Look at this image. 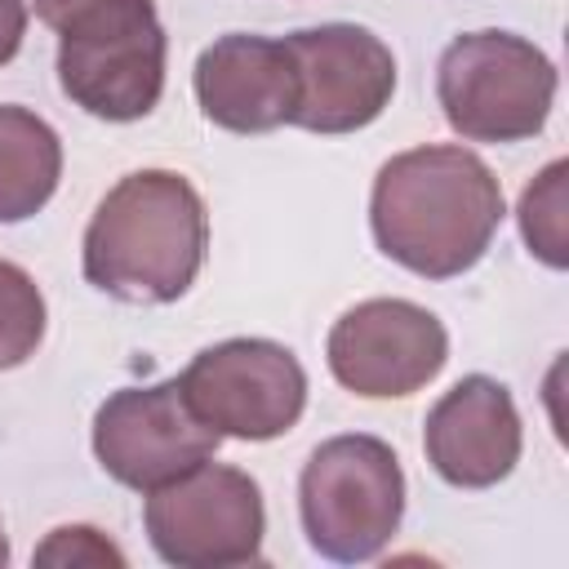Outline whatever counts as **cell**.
Here are the masks:
<instances>
[{
    "mask_svg": "<svg viewBox=\"0 0 569 569\" xmlns=\"http://www.w3.org/2000/svg\"><path fill=\"white\" fill-rule=\"evenodd\" d=\"M502 182L453 142H427L391 156L369 191V231L378 249L422 280L471 271L502 227Z\"/></svg>",
    "mask_w": 569,
    "mask_h": 569,
    "instance_id": "6da1fadb",
    "label": "cell"
},
{
    "mask_svg": "<svg viewBox=\"0 0 569 569\" xmlns=\"http://www.w3.org/2000/svg\"><path fill=\"white\" fill-rule=\"evenodd\" d=\"M209 249V213L200 191L173 169L124 173L93 209L80 267L93 289L133 307L178 302Z\"/></svg>",
    "mask_w": 569,
    "mask_h": 569,
    "instance_id": "7a4b0ae2",
    "label": "cell"
},
{
    "mask_svg": "<svg viewBox=\"0 0 569 569\" xmlns=\"http://www.w3.org/2000/svg\"><path fill=\"white\" fill-rule=\"evenodd\" d=\"M58 36V84L71 107L129 124L156 111L164 93L169 40L156 0H31Z\"/></svg>",
    "mask_w": 569,
    "mask_h": 569,
    "instance_id": "3957f363",
    "label": "cell"
},
{
    "mask_svg": "<svg viewBox=\"0 0 569 569\" xmlns=\"http://www.w3.org/2000/svg\"><path fill=\"white\" fill-rule=\"evenodd\" d=\"M298 516L311 551L338 565L382 556L405 516V471L387 440L347 431L311 449L298 476Z\"/></svg>",
    "mask_w": 569,
    "mask_h": 569,
    "instance_id": "277c9868",
    "label": "cell"
},
{
    "mask_svg": "<svg viewBox=\"0 0 569 569\" xmlns=\"http://www.w3.org/2000/svg\"><path fill=\"white\" fill-rule=\"evenodd\" d=\"M556 62L516 31L453 36L436 62V98L467 142H525L556 107Z\"/></svg>",
    "mask_w": 569,
    "mask_h": 569,
    "instance_id": "5b68a950",
    "label": "cell"
},
{
    "mask_svg": "<svg viewBox=\"0 0 569 569\" xmlns=\"http://www.w3.org/2000/svg\"><path fill=\"white\" fill-rule=\"evenodd\" d=\"M147 542L178 569H231L262 560L267 507L249 471L204 458L151 489L142 502Z\"/></svg>",
    "mask_w": 569,
    "mask_h": 569,
    "instance_id": "8992f818",
    "label": "cell"
},
{
    "mask_svg": "<svg viewBox=\"0 0 569 569\" xmlns=\"http://www.w3.org/2000/svg\"><path fill=\"white\" fill-rule=\"evenodd\" d=\"M187 405L231 440H276L307 409L302 360L271 338H227L191 356L178 373Z\"/></svg>",
    "mask_w": 569,
    "mask_h": 569,
    "instance_id": "52a82bcc",
    "label": "cell"
},
{
    "mask_svg": "<svg viewBox=\"0 0 569 569\" xmlns=\"http://www.w3.org/2000/svg\"><path fill=\"white\" fill-rule=\"evenodd\" d=\"M222 436L187 405L182 382L164 378L151 387H120L93 413L98 467L138 493L169 485L173 476L213 458Z\"/></svg>",
    "mask_w": 569,
    "mask_h": 569,
    "instance_id": "ba28073f",
    "label": "cell"
},
{
    "mask_svg": "<svg viewBox=\"0 0 569 569\" xmlns=\"http://www.w3.org/2000/svg\"><path fill=\"white\" fill-rule=\"evenodd\" d=\"M325 360L351 396L400 400L445 369L449 333L436 311L409 298H369L333 320Z\"/></svg>",
    "mask_w": 569,
    "mask_h": 569,
    "instance_id": "9c48e42d",
    "label": "cell"
},
{
    "mask_svg": "<svg viewBox=\"0 0 569 569\" xmlns=\"http://www.w3.org/2000/svg\"><path fill=\"white\" fill-rule=\"evenodd\" d=\"M298 76L293 120L307 133H356L373 124L396 93V58L369 27L320 22L284 36Z\"/></svg>",
    "mask_w": 569,
    "mask_h": 569,
    "instance_id": "30bf717a",
    "label": "cell"
},
{
    "mask_svg": "<svg viewBox=\"0 0 569 569\" xmlns=\"http://www.w3.org/2000/svg\"><path fill=\"white\" fill-rule=\"evenodd\" d=\"M525 427L511 391L489 373L453 382L422 422V453L431 471L453 489H489L520 462Z\"/></svg>",
    "mask_w": 569,
    "mask_h": 569,
    "instance_id": "8fae6325",
    "label": "cell"
},
{
    "mask_svg": "<svg viewBox=\"0 0 569 569\" xmlns=\"http://www.w3.org/2000/svg\"><path fill=\"white\" fill-rule=\"evenodd\" d=\"M196 102L227 133H271L293 120L298 76L284 40L231 31L196 58Z\"/></svg>",
    "mask_w": 569,
    "mask_h": 569,
    "instance_id": "7c38bea8",
    "label": "cell"
},
{
    "mask_svg": "<svg viewBox=\"0 0 569 569\" xmlns=\"http://www.w3.org/2000/svg\"><path fill=\"white\" fill-rule=\"evenodd\" d=\"M62 178V142L44 116L0 102V222L36 218Z\"/></svg>",
    "mask_w": 569,
    "mask_h": 569,
    "instance_id": "4fadbf2b",
    "label": "cell"
},
{
    "mask_svg": "<svg viewBox=\"0 0 569 569\" xmlns=\"http://www.w3.org/2000/svg\"><path fill=\"white\" fill-rule=\"evenodd\" d=\"M565 178H569V164L565 160H551L520 196V236L529 244V253L538 262H547L551 271H565L569 267V244H565Z\"/></svg>",
    "mask_w": 569,
    "mask_h": 569,
    "instance_id": "5bb4252c",
    "label": "cell"
},
{
    "mask_svg": "<svg viewBox=\"0 0 569 569\" xmlns=\"http://www.w3.org/2000/svg\"><path fill=\"white\" fill-rule=\"evenodd\" d=\"M44 293L18 262L0 258V369H18L44 338Z\"/></svg>",
    "mask_w": 569,
    "mask_h": 569,
    "instance_id": "9a60e30c",
    "label": "cell"
},
{
    "mask_svg": "<svg viewBox=\"0 0 569 569\" xmlns=\"http://www.w3.org/2000/svg\"><path fill=\"white\" fill-rule=\"evenodd\" d=\"M36 565H124V551L93 525H62L36 547Z\"/></svg>",
    "mask_w": 569,
    "mask_h": 569,
    "instance_id": "2e32d148",
    "label": "cell"
},
{
    "mask_svg": "<svg viewBox=\"0 0 569 569\" xmlns=\"http://www.w3.org/2000/svg\"><path fill=\"white\" fill-rule=\"evenodd\" d=\"M27 36V0H0V67L18 58Z\"/></svg>",
    "mask_w": 569,
    "mask_h": 569,
    "instance_id": "e0dca14e",
    "label": "cell"
},
{
    "mask_svg": "<svg viewBox=\"0 0 569 569\" xmlns=\"http://www.w3.org/2000/svg\"><path fill=\"white\" fill-rule=\"evenodd\" d=\"M0 565H9V538H4V529H0Z\"/></svg>",
    "mask_w": 569,
    "mask_h": 569,
    "instance_id": "ac0fdd59",
    "label": "cell"
}]
</instances>
